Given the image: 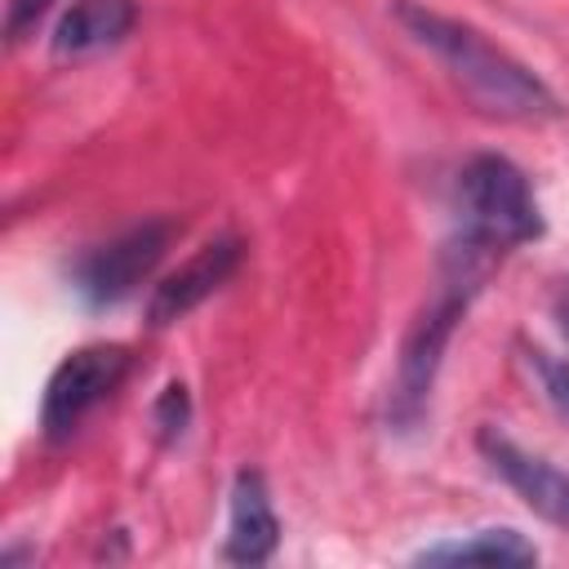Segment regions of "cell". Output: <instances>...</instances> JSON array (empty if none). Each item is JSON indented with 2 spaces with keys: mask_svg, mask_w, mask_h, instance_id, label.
<instances>
[{
  "mask_svg": "<svg viewBox=\"0 0 569 569\" xmlns=\"http://www.w3.org/2000/svg\"><path fill=\"white\" fill-rule=\"evenodd\" d=\"M391 13L405 27V36L413 44H422L480 111L502 116V120H551V116H560V102L547 89V80L533 76L516 53L493 44L480 27H471L462 18H449L440 9H427L418 0H396Z\"/></svg>",
  "mask_w": 569,
  "mask_h": 569,
  "instance_id": "6da1fadb",
  "label": "cell"
},
{
  "mask_svg": "<svg viewBox=\"0 0 569 569\" xmlns=\"http://www.w3.org/2000/svg\"><path fill=\"white\" fill-rule=\"evenodd\" d=\"M453 200H458V222H462L458 240L485 253H507L542 236V213L529 191V178L507 156H493V151L471 156L458 169Z\"/></svg>",
  "mask_w": 569,
  "mask_h": 569,
  "instance_id": "7a4b0ae2",
  "label": "cell"
},
{
  "mask_svg": "<svg viewBox=\"0 0 569 569\" xmlns=\"http://www.w3.org/2000/svg\"><path fill=\"white\" fill-rule=\"evenodd\" d=\"M449 267H453V276L445 284V293L405 333V347H400V360H396V387H391V422L396 427H413L422 418V409L431 400L440 356H445V347L453 338V325H458V316H462V307H467V298H471V289L485 271V262L462 253V249L449 253Z\"/></svg>",
  "mask_w": 569,
  "mask_h": 569,
  "instance_id": "3957f363",
  "label": "cell"
},
{
  "mask_svg": "<svg viewBox=\"0 0 569 569\" xmlns=\"http://www.w3.org/2000/svg\"><path fill=\"white\" fill-rule=\"evenodd\" d=\"M129 369H133V356L120 342H93V347L71 351L53 369V378L44 387V400H40L44 440H53V445L71 440L80 431V422L129 378Z\"/></svg>",
  "mask_w": 569,
  "mask_h": 569,
  "instance_id": "277c9868",
  "label": "cell"
},
{
  "mask_svg": "<svg viewBox=\"0 0 569 569\" xmlns=\"http://www.w3.org/2000/svg\"><path fill=\"white\" fill-rule=\"evenodd\" d=\"M173 236H178V222L173 218H147V222L111 236L107 244H93L76 262L71 289L89 307H116V302H124L160 267V258L169 253Z\"/></svg>",
  "mask_w": 569,
  "mask_h": 569,
  "instance_id": "5b68a950",
  "label": "cell"
},
{
  "mask_svg": "<svg viewBox=\"0 0 569 569\" xmlns=\"http://www.w3.org/2000/svg\"><path fill=\"white\" fill-rule=\"evenodd\" d=\"M476 445H480L489 471H493L533 516H542L547 525H556V529L569 533V471H560V467L547 462L542 453L520 449L511 436H502V431H493V427H485V431L476 436Z\"/></svg>",
  "mask_w": 569,
  "mask_h": 569,
  "instance_id": "8992f818",
  "label": "cell"
},
{
  "mask_svg": "<svg viewBox=\"0 0 569 569\" xmlns=\"http://www.w3.org/2000/svg\"><path fill=\"white\" fill-rule=\"evenodd\" d=\"M240 253L244 244L236 236H218L209 244H200L178 271H169L156 289H151V302H147V325L151 329H164V325H178L182 316H191L204 298H213L231 271L240 267Z\"/></svg>",
  "mask_w": 569,
  "mask_h": 569,
  "instance_id": "52a82bcc",
  "label": "cell"
},
{
  "mask_svg": "<svg viewBox=\"0 0 569 569\" xmlns=\"http://www.w3.org/2000/svg\"><path fill=\"white\" fill-rule=\"evenodd\" d=\"M280 542V520L271 507V489L267 476L244 467L231 480V525H227V547L222 556L231 565H262L276 556Z\"/></svg>",
  "mask_w": 569,
  "mask_h": 569,
  "instance_id": "ba28073f",
  "label": "cell"
},
{
  "mask_svg": "<svg viewBox=\"0 0 569 569\" xmlns=\"http://www.w3.org/2000/svg\"><path fill=\"white\" fill-rule=\"evenodd\" d=\"M138 22L133 0H76L58 27H53V53L58 58H89L111 44H120Z\"/></svg>",
  "mask_w": 569,
  "mask_h": 569,
  "instance_id": "9c48e42d",
  "label": "cell"
},
{
  "mask_svg": "<svg viewBox=\"0 0 569 569\" xmlns=\"http://www.w3.org/2000/svg\"><path fill=\"white\" fill-rule=\"evenodd\" d=\"M533 560L538 547L525 542L516 529H480L418 551V565H533Z\"/></svg>",
  "mask_w": 569,
  "mask_h": 569,
  "instance_id": "30bf717a",
  "label": "cell"
},
{
  "mask_svg": "<svg viewBox=\"0 0 569 569\" xmlns=\"http://www.w3.org/2000/svg\"><path fill=\"white\" fill-rule=\"evenodd\" d=\"M151 422H156V431H160V440H164V445H169V440H178V436L187 431V422H191V396H187V387H182V382H169V387L160 391Z\"/></svg>",
  "mask_w": 569,
  "mask_h": 569,
  "instance_id": "8fae6325",
  "label": "cell"
},
{
  "mask_svg": "<svg viewBox=\"0 0 569 569\" xmlns=\"http://www.w3.org/2000/svg\"><path fill=\"white\" fill-rule=\"evenodd\" d=\"M53 9V0H9V13H4V36L9 40H22L44 13Z\"/></svg>",
  "mask_w": 569,
  "mask_h": 569,
  "instance_id": "7c38bea8",
  "label": "cell"
},
{
  "mask_svg": "<svg viewBox=\"0 0 569 569\" xmlns=\"http://www.w3.org/2000/svg\"><path fill=\"white\" fill-rule=\"evenodd\" d=\"M538 373H542L547 400H551L556 413L569 422V365H560V360H538Z\"/></svg>",
  "mask_w": 569,
  "mask_h": 569,
  "instance_id": "4fadbf2b",
  "label": "cell"
},
{
  "mask_svg": "<svg viewBox=\"0 0 569 569\" xmlns=\"http://www.w3.org/2000/svg\"><path fill=\"white\" fill-rule=\"evenodd\" d=\"M551 316H556V329L565 333V342H569V284L556 293V302H551Z\"/></svg>",
  "mask_w": 569,
  "mask_h": 569,
  "instance_id": "5bb4252c",
  "label": "cell"
}]
</instances>
